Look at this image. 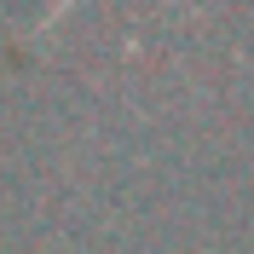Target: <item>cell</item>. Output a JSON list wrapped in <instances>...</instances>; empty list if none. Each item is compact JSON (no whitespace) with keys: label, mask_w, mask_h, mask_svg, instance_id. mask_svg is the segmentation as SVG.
Instances as JSON below:
<instances>
[{"label":"cell","mask_w":254,"mask_h":254,"mask_svg":"<svg viewBox=\"0 0 254 254\" xmlns=\"http://www.w3.org/2000/svg\"><path fill=\"white\" fill-rule=\"evenodd\" d=\"M69 6H75V0H52V17H58V12H69ZM52 17H47V23H52Z\"/></svg>","instance_id":"cell-1"}]
</instances>
